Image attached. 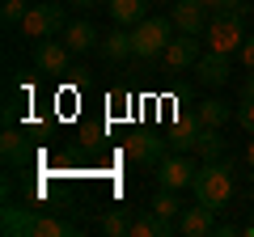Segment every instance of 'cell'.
Here are the masks:
<instances>
[{
    "mask_svg": "<svg viewBox=\"0 0 254 237\" xmlns=\"http://www.w3.org/2000/svg\"><path fill=\"white\" fill-rule=\"evenodd\" d=\"M246 17H250V4H242V0H233V4H225V9L212 13L208 30H203V38H208V51H220V55H233L242 51L246 43Z\"/></svg>",
    "mask_w": 254,
    "mask_h": 237,
    "instance_id": "cell-1",
    "label": "cell"
},
{
    "mask_svg": "<svg viewBox=\"0 0 254 237\" xmlns=\"http://www.w3.org/2000/svg\"><path fill=\"white\" fill-rule=\"evenodd\" d=\"M190 191H195L199 203H208L212 212L229 208V199H233V165H229V161H203Z\"/></svg>",
    "mask_w": 254,
    "mask_h": 237,
    "instance_id": "cell-2",
    "label": "cell"
},
{
    "mask_svg": "<svg viewBox=\"0 0 254 237\" xmlns=\"http://www.w3.org/2000/svg\"><path fill=\"white\" fill-rule=\"evenodd\" d=\"M64 26H68V4H60V0H38V4H30V13L21 17V34L26 38H60Z\"/></svg>",
    "mask_w": 254,
    "mask_h": 237,
    "instance_id": "cell-3",
    "label": "cell"
},
{
    "mask_svg": "<svg viewBox=\"0 0 254 237\" xmlns=\"http://www.w3.org/2000/svg\"><path fill=\"white\" fill-rule=\"evenodd\" d=\"M174 17H144L140 26H131V43H136V59H157V55H165V47H170L174 38Z\"/></svg>",
    "mask_w": 254,
    "mask_h": 237,
    "instance_id": "cell-4",
    "label": "cell"
},
{
    "mask_svg": "<svg viewBox=\"0 0 254 237\" xmlns=\"http://www.w3.org/2000/svg\"><path fill=\"white\" fill-rule=\"evenodd\" d=\"M38 72L47 76H60V72H72V47L64 38H34V51H30Z\"/></svg>",
    "mask_w": 254,
    "mask_h": 237,
    "instance_id": "cell-5",
    "label": "cell"
},
{
    "mask_svg": "<svg viewBox=\"0 0 254 237\" xmlns=\"http://www.w3.org/2000/svg\"><path fill=\"white\" fill-rule=\"evenodd\" d=\"M127 157H131L136 165L157 170V165L170 157V136H148V131H140V136H127Z\"/></svg>",
    "mask_w": 254,
    "mask_h": 237,
    "instance_id": "cell-6",
    "label": "cell"
},
{
    "mask_svg": "<svg viewBox=\"0 0 254 237\" xmlns=\"http://www.w3.org/2000/svg\"><path fill=\"white\" fill-rule=\"evenodd\" d=\"M195 161L182 153H170L161 165H157V186H170V191H187V186H195Z\"/></svg>",
    "mask_w": 254,
    "mask_h": 237,
    "instance_id": "cell-7",
    "label": "cell"
},
{
    "mask_svg": "<svg viewBox=\"0 0 254 237\" xmlns=\"http://www.w3.org/2000/svg\"><path fill=\"white\" fill-rule=\"evenodd\" d=\"M208 4L203 0H174V9H170V17H174V26H178V34H199L203 38V30H208Z\"/></svg>",
    "mask_w": 254,
    "mask_h": 237,
    "instance_id": "cell-8",
    "label": "cell"
},
{
    "mask_svg": "<svg viewBox=\"0 0 254 237\" xmlns=\"http://www.w3.org/2000/svg\"><path fill=\"white\" fill-rule=\"evenodd\" d=\"M161 59H165L170 72H190L195 59H199V34H178V38H170V47H165Z\"/></svg>",
    "mask_w": 254,
    "mask_h": 237,
    "instance_id": "cell-9",
    "label": "cell"
},
{
    "mask_svg": "<svg viewBox=\"0 0 254 237\" xmlns=\"http://www.w3.org/2000/svg\"><path fill=\"white\" fill-rule=\"evenodd\" d=\"M216 212L208 208V203H199L195 199V208H182V216H178V233L182 237H212L216 233Z\"/></svg>",
    "mask_w": 254,
    "mask_h": 237,
    "instance_id": "cell-10",
    "label": "cell"
},
{
    "mask_svg": "<svg viewBox=\"0 0 254 237\" xmlns=\"http://www.w3.org/2000/svg\"><path fill=\"white\" fill-rule=\"evenodd\" d=\"M195 81L208 85V89H220V85H229V55L220 51H208L195 59Z\"/></svg>",
    "mask_w": 254,
    "mask_h": 237,
    "instance_id": "cell-11",
    "label": "cell"
},
{
    "mask_svg": "<svg viewBox=\"0 0 254 237\" xmlns=\"http://www.w3.org/2000/svg\"><path fill=\"white\" fill-rule=\"evenodd\" d=\"M102 59H110V64H123V59H136V43H131V30L127 26H115L110 34H102Z\"/></svg>",
    "mask_w": 254,
    "mask_h": 237,
    "instance_id": "cell-12",
    "label": "cell"
},
{
    "mask_svg": "<svg viewBox=\"0 0 254 237\" xmlns=\"http://www.w3.org/2000/svg\"><path fill=\"white\" fill-rule=\"evenodd\" d=\"M60 38L72 47V55H85V51H93V47H102V30L93 26V21H68Z\"/></svg>",
    "mask_w": 254,
    "mask_h": 237,
    "instance_id": "cell-13",
    "label": "cell"
},
{
    "mask_svg": "<svg viewBox=\"0 0 254 237\" xmlns=\"http://www.w3.org/2000/svg\"><path fill=\"white\" fill-rule=\"evenodd\" d=\"M148 4L153 0H110L106 9H110V17H115V26H140V21L148 17Z\"/></svg>",
    "mask_w": 254,
    "mask_h": 237,
    "instance_id": "cell-14",
    "label": "cell"
},
{
    "mask_svg": "<svg viewBox=\"0 0 254 237\" xmlns=\"http://www.w3.org/2000/svg\"><path fill=\"white\" fill-rule=\"evenodd\" d=\"M195 153H199V161H225L229 157V140L220 136V127H199Z\"/></svg>",
    "mask_w": 254,
    "mask_h": 237,
    "instance_id": "cell-15",
    "label": "cell"
},
{
    "mask_svg": "<svg viewBox=\"0 0 254 237\" xmlns=\"http://www.w3.org/2000/svg\"><path fill=\"white\" fill-rule=\"evenodd\" d=\"M34 220H38V212H30V208H4L0 233L4 237H34Z\"/></svg>",
    "mask_w": 254,
    "mask_h": 237,
    "instance_id": "cell-16",
    "label": "cell"
},
{
    "mask_svg": "<svg viewBox=\"0 0 254 237\" xmlns=\"http://www.w3.org/2000/svg\"><path fill=\"white\" fill-rule=\"evenodd\" d=\"M0 157H4V165H13V170H17V165H26V161H30V144H26V136L9 127L4 136H0Z\"/></svg>",
    "mask_w": 254,
    "mask_h": 237,
    "instance_id": "cell-17",
    "label": "cell"
},
{
    "mask_svg": "<svg viewBox=\"0 0 254 237\" xmlns=\"http://www.w3.org/2000/svg\"><path fill=\"white\" fill-rule=\"evenodd\" d=\"M195 123H199V127H225V123H229V102L203 98L199 106H195Z\"/></svg>",
    "mask_w": 254,
    "mask_h": 237,
    "instance_id": "cell-18",
    "label": "cell"
},
{
    "mask_svg": "<svg viewBox=\"0 0 254 237\" xmlns=\"http://www.w3.org/2000/svg\"><path fill=\"white\" fill-rule=\"evenodd\" d=\"M131 225H136V216L127 208H110V212H102V220H98V229L106 237H131Z\"/></svg>",
    "mask_w": 254,
    "mask_h": 237,
    "instance_id": "cell-19",
    "label": "cell"
},
{
    "mask_svg": "<svg viewBox=\"0 0 254 237\" xmlns=\"http://www.w3.org/2000/svg\"><path fill=\"white\" fill-rule=\"evenodd\" d=\"M148 208H153L157 216H165V220H178L187 203L178 199V191H170V186H157V195H153V203H148Z\"/></svg>",
    "mask_w": 254,
    "mask_h": 237,
    "instance_id": "cell-20",
    "label": "cell"
},
{
    "mask_svg": "<svg viewBox=\"0 0 254 237\" xmlns=\"http://www.w3.org/2000/svg\"><path fill=\"white\" fill-rule=\"evenodd\" d=\"M195 140H199V123H195V118H182L178 127L170 131V148H174V153H190Z\"/></svg>",
    "mask_w": 254,
    "mask_h": 237,
    "instance_id": "cell-21",
    "label": "cell"
},
{
    "mask_svg": "<svg viewBox=\"0 0 254 237\" xmlns=\"http://www.w3.org/2000/svg\"><path fill=\"white\" fill-rule=\"evenodd\" d=\"M76 233V225H68V220H60V216H47V212H38V220H34V237H72Z\"/></svg>",
    "mask_w": 254,
    "mask_h": 237,
    "instance_id": "cell-22",
    "label": "cell"
},
{
    "mask_svg": "<svg viewBox=\"0 0 254 237\" xmlns=\"http://www.w3.org/2000/svg\"><path fill=\"white\" fill-rule=\"evenodd\" d=\"M30 13V0H4V4H0V17H4V26H21V17H26Z\"/></svg>",
    "mask_w": 254,
    "mask_h": 237,
    "instance_id": "cell-23",
    "label": "cell"
},
{
    "mask_svg": "<svg viewBox=\"0 0 254 237\" xmlns=\"http://www.w3.org/2000/svg\"><path fill=\"white\" fill-rule=\"evenodd\" d=\"M233 118H237V123H242V127H246V131L254 136V98H242V102H237Z\"/></svg>",
    "mask_w": 254,
    "mask_h": 237,
    "instance_id": "cell-24",
    "label": "cell"
},
{
    "mask_svg": "<svg viewBox=\"0 0 254 237\" xmlns=\"http://www.w3.org/2000/svg\"><path fill=\"white\" fill-rule=\"evenodd\" d=\"M237 55H242L246 72H250V68H254V34H246V43H242V51H237Z\"/></svg>",
    "mask_w": 254,
    "mask_h": 237,
    "instance_id": "cell-25",
    "label": "cell"
},
{
    "mask_svg": "<svg viewBox=\"0 0 254 237\" xmlns=\"http://www.w3.org/2000/svg\"><path fill=\"white\" fill-rule=\"evenodd\" d=\"M242 98H254V68L246 72V81H242Z\"/></svg>",
    "mask_w": 254,
    "mask_h": 237,
    "instance_id": "cell-26",
    "label": "cell"
},
{
    "mask_svg": "<svg viewBox=\"0 0 254 237\" xmlns=\"http://www.w3.org/2000/svg\"><path fill=\"white\" fill-rule=\"evenodd\" d=\"M68 4H72V9H93L98 0H68Z\"/></svg>",
    "mask_w": 254,
    "mask_h": 237,
    "instance_id": "cell-27",
    "label": "cell"
},
{
    "mask_svg": "<svg viewBox=\"0 0 254 237\" xmlns=\"http://www.w3.org/2000/svg\"><path fill=\"white\" fill-rule=\"evenodd\" d=\"M203 4H208V9L216 13V9H225V4H233V0H203Z\"/></svg>",
    "mask_w": 254,
    "mask_h": 237,
    "instance_id": "cell-28",
    "label": "cell"
},
{
    "mask_svg": "<svg viewBox=\"0 0 254 237\" xmlns=\"http://www.w3.org/2000/svg\"><path fill=\"white\" fill-rule=\"evenodd\" d=\"M246 161H250V170H254V140L246 144Z\"/></svg>",
    "mask_w": 254,
    "mask_h": 237,
    "instance_id": "cell-29",
    "label": "cell"
},
{
    "mask_svg": "<svg viewBox=\"0 0 254 237\" xmlns=\"http://www.w3.org/2000/svg\"><path fill=\"white\" fill-rule=\"evenodd\" d=\"M246 233H250V237H254V225H250V229H246Z\"/></svg>",
    "mask_w": 254,
    "mask_h": 237,
    "instance_id": "cell-30",
    "label": "cell"
}]
</instances>
